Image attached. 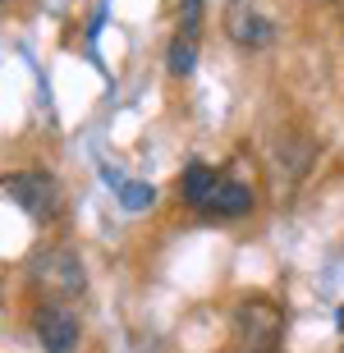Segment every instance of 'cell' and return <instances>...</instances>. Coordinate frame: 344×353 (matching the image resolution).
<instances>
[{
  "instance_id": "277c9868",
  "label": "cell",
  "mask_w": 344,
  "mask_h": 353,
  "mask_svg": "<svg viewBox=\"0 0 344 353\" xmlns=\"http://www.w3.org/2000/svg\"><path fill=\"white\" fill-rule=\"evenodd\" d=\"M79 335H83V326L65 303H41L37 307V340L46 353H74Z\"/></svg>"
},
{
  "instance_id": "ba28073f",
  "label": "cell",
  "mask_w": 344,
  "mask_h": 353,
  "mask_svg": "<svg viewBox=\"0 0 344 353\" xmlns=\"http://www.w3.org/2000/svg\"><path fill=\"white\" fill-rule=\"evenodd\" d=\"M307 165H312V143H307V138H290L285 152H280V170H285V179H303Z\"/></svg>"
},
{
  "instance_id": "6da1fadb",
  "label": "cell",
  "mask_w": 344,
  "mask_h": 353,
  "mask_svg": "<svg viewBox=\"0 0 344 353\" xmlns=\"http://www.w3.org/2000/svg\"><path fill=\"white\" fill-rule=\"evenodd\" d=\"M0 193L14 197V202H19V207H23L32 221H41V225H51L55 216H60V207H65V193H60V183H55L46 170L5 174V179H0Z\"/></svg>"
},
{
  "instance_id": "8fae6325",
  "label": "cell",
  "mask_w": 344,
  "mask_h": 353,
  "mask_svg": "<svg viewBox=\"0 0 344 353\" xmlns=\"http://www.w3.org/2000/svg\"><path fill=\"white\" fill-rule=\"evenodd\" d=\"M179 23H184V32L193 37L202 23V0H179Z\"/></svg>"
},
{
  "instance_id": "3957f363",
  "label": "cell",
  "mask_w": 344,
  "mask_h": 353,
  "mask_svg": "<svg viewBox=\"0 0 344 353\" xmlns=\"http://www.w3.org/2000/svg\"><path fill=\"white\" fill-rule=\"evenodd\" d=\"M239 340L248 353H276L280 349V335H285V316L271 299H243L239 303Z\"/></svg>"
},
{
  "instance_id": "5b68a950",
  "label": "cell",
  "mask_w": 344,
  "mask_h": 353,
  "mask_svg": "<svg viewBox=\"0 0 344 353\" xmlns=\"http://www.w3.org/2000/svg\"><path fill=\"white\" fill-rule=\"evenodd\" d=\"M225 32L239 41V46L262 51V46H271V37H276V23H271L252 0H234V5L225 10Z\"/></svg>"
},
{
  "instance_id": "7c38bea8",
  "label": "cell",
  "mask_w": 344,
  "mask_h": 353,
  "mask_svg": "<svg viewBox=\"0 0 344 353\" xmlns=\"http://www.w3.org/2000/svg\"><path fill=\"white\" fill-rule=\"evenodd\" d=\"M0 5H5V0H0Z\"/></svg>"
},
{
  "instance_id": "9c48e42d",
  "label": "cell",
  "mask_w": 344,
  "mask_h": 353,
  "mask_svg": "<svg viewBox=\"0 0 344 353\" xmlns=\"http://www.w3.org/2000/svg\"><path fill=\"white\" fill-rule=\"evenodd\" d=\"M165 60H170V74H174V79L193 74V65H198V41L188 37V32H179V37L170 41V55H165Z\"/></svg>"
},
{
  "instance_id": "52a82bcc",
  "label": "cell",
  "mask_w": 344,
  "mask_h": 353,
  "mask_svg": "<svg viewBox=\"0 0 344 353\" xmlns=\"http://www.w3.org/2000/svg\"><path fill=\"white\" fill-rule=\"evenodd\" d=\"M207 211H212V216H230V221H239V216H248V211H252V193L243 188V183H234V179H221L216 197L207 202Z\"/></svg>"
},
{
  "instance_id": "30bf717a",
  "label": "cell",
  "mask_w": 344,
  "mask_h": 353,
  "mask_svg": "<svg viewBox=\"0 0 344 353\" xmlns=\"http://www.w3.org/2000/svg\"><path fill=\"white\" fill-rule=\"evenodd\" d=\"M119 202L129 211H147L156 202V193H152V183H119Z\"/></svg>"
},
{
  "instance_id": "8992f818",
  "label": "cell",
  "mask_w": 344,
  "mask_h": 353,
  "mask_svg": "<svg viewBox=\"0 0 344 353\" xmlns=\"http://www.w3.org/2000/svg\"><path fill=\"white\" fill-rule=\"evenodd\" d=\"M216 188H221V179H216V170H212V165H202V161H198V165H188L184 179H179L184 202H188V207H202V211H207V202L216 197Z\"/></svg>"
},
{
  "instance_id": "7a4b0ae2",
  "label": "cell",
  "mask_w": 344,
  "mask_h": 353,
  "mask_svg": "<svg viewBox=\"0 0 344 353\" xmlns=\"http://www.w3.org/2000/svg\"><path fill=\"white\" fill-rule=\"evenodd\" d=\"M32 285L46 294V299H74L88 289V271H83L79 252L69 248H51L32 262Z\"/></svg>"
}]
</instances>
